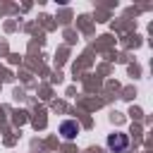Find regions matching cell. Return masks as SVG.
I'll list each match as a JSON object with an SVG mask.
<instances>
[{
    "mask_svg": "<svg viewBox=\"0 0 153 153\" xmlns=\"http://www.w3.org/2000/svg\"><path fill=\"white\" fill-rule=\"evenodd\" d=\"M60 134H62V139L72 141V139L79 134V124H76L74 120H65V122L60 124Z\"/></svg>",
    "mask_w": 153,
    "mask_h": 153,
    "instance_id": "7a4b0ae2",
    "label": "cell"
},
{
    "mask_svg": "<svg viewBox=\"0 0 153 153\" xmlns=\"http://www.w3.org/2000/svg\"><path fill=\"white\" fill-rule=\"evenodd\" d=\"M127 146H129L127 134L115 131V134H110V136H108V148H110L112 153H122V151H127Z\"/></svg>",
    "mask_w": 153,
    "mask_h": 153,
    "instance_id": "6da1fadb",
    "label": "cell"
}]
</instances>
